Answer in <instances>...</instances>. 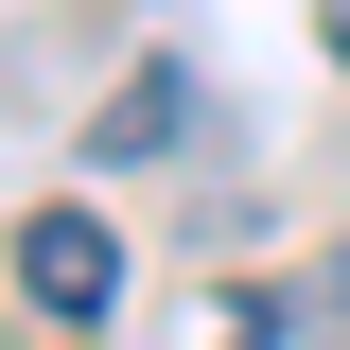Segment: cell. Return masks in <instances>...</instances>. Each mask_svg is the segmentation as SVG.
I'll list each match as a JSON object with an SVG mask.
<instances>
[{
    "label": "cell",
    "instance_id": "1",
    "mask_svg": "<svg viewBox=\"0 0 350 350\" xmlns=\"http://www.w3.org/2000/svg\"><path fill=\"white\" fill-rule=\"evenodd\" d=\"M18 298L88 333V315L123 298V228H105V211H36V228H18Z\"/></svg>",
    "mask_w": 350,
    "mask_h": 350
},
{
    "label": "cell",
    "instance_id": "2",
    "mask_svg": "<svg viewBox=\"0 0 350 350\" xmlns=\"http://www.w3.org/2000/svg\"><path fill=\"white\" fill-rule=\"evenodd\" d=\"M175 123H193V70H175V53H158V70H140L123 105H105V140H88V158H158Z\"/></svg>",
    "mask_w": 350,
    "mask_h": 350
},
{
    "label": "cell",
    "instance_id": "3",
    "mask_svg": "<svg viewBox=\"0 0 350 350\" xmlns=\"http://www.w3.org/2000/svg\"><path fill=\"white\" fill-rule=\"evenodd\" d=\"M315 333H350V245H333V280H315Z\"/></svg>",
    "mask_w": 350,
    "mask_h": 350
},
{
    "label": "cell",
    "instance_id": "4",
    "mask_svg": "<svg viewBox=\"0 0 350 350\" xmlns=\"http://www.w3.org/2000/svg\"><path fill=\"white\" fill-rule=\"evenodd\" d=\"M333 70H350V0H333Z\"/></svg>",
    "mask_w": 350,
    "mask_h": 350
}]
</instances>
